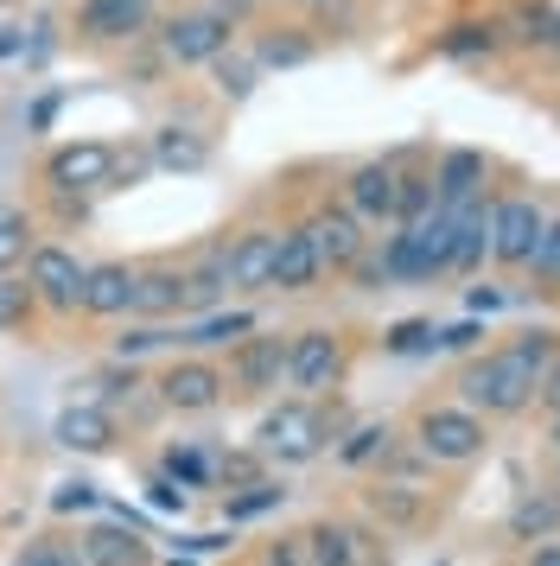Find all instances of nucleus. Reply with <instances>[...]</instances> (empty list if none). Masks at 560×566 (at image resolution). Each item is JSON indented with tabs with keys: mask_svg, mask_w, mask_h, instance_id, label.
Wrapping results in <instances>:
<instances>
[{
	"mask_svg": "<svg viewBox=\"0 0 560 566\" xmlns=\"http://www.w3.org/2000/svg\"><path fill=\"white\" fill-rule=\"evenodd\" d=\"M458 388H465V408L471 413H522L535 401V388H541V363L522 350V344H504V350H484L465 376H458Z\"/></svg>",
	"mask_w": 560,
	"mask_h": 566,
	"instance_id": "f257e3e1",
	"label": "nucleus"
},
{
	"mask_svg": "<svg viewBox=\"0 0 560 566\" xmlns=\"http://www.w3.org/2000/svg\"><path fill=\"white\" fill-rule=\"evenodd\" d=\"M325 439H331V427L312 401H280V408L261 420L255 452H261V459H280V464H312L325 452Z\"/></svg>",
	"mask_w": 560,
	"mask_h": 566,
	"instance_id": "f03ea898",
	"label": "nucleus"
},
{
	"mask_svg": "<svg viewBox=\"0 0 560 566\" xmlns=\"http://www.w3.org/2000/svg\"><path fill=\"white\" fill-rule=\"evenodd\" d=\"M484 420L471 408H427L414 420V446H421V459L433 464H465L484 452Z\"/></svg>",
	"mask_w": 560,
	"mask_h": 566,
	"instance_id": "7ed1b4c3",
	"label": "nucleus"
},
{
	"mask_svg": "<svg viewBox=\"0 0 560 566\" xmlns=\"http://www.w3.org/2000/svg\"><path fill=\"white\" fill-rule=\"evenodd\" d=\"M108 172H115V147L108 140H64L45 159V185L58 198H96V191H108Z\"/></svg>",
	"mask_w": 560,
	"mask_h": 566,
	"instance_id": "20e7f679",
	"label": "nucleus"
},
{
	"mask_svg": "<svg viewBox=\"0 0 560 566\" xmlns=\"http://www.w3.org/2000/svg\"><path fill=\"white\" fill-rule=\"evenodd\" d=\"M229 20L217 13V7H185V13H173L166 27H159V52L173 57V64H210V57L229 52Z\"/></svg>",
	"mask_w": 560,
	"mask_h": 566,
	"instance_id": "39448f33",
	"label": "nucleus"
},
{
	"mask_svg": "<svg viewBox=\"0 0 560 566\" xmlns=\"http://www.w3.org/2000/svg\"><path fill=\"white\" fill-rule=\"evenodd\" d=\"M83 261L71 249H58V242H39L32 255H25V286H32V300L51 312H83Z\"/></svg>",
	"mask_w": 560,
	"mask_h": 566,
	"instance_id": "423d86ee",
	"label": "nucleus"
},
{
	"mask_svg": "<svg viewBox=\"0 0 560 566\" xmlns=\"http://www.w3.org/2000/svg\"><path fill=\"white\" fill-rule=\"evenodd\" d=\"M338 376H344V344H338V332H300L287 344V382L293 388L325 395V388H338Z\"/></svg>",
	"mask_w": 560,
	"mask_h": 566,
	"instance_id": "0eeeda50",
	"label": "nucleus"
},
{
	"mask_svg": "<svg viewBox=\"0 0 560 566\" xmlns=\"http://www.w3.org/2000/svg\"><path fill=\"white\" fill-rule=\"evenodd\" d=\"M274 249H280V230H242L236 242H224V293L274 286Z\"/></svg>",
	"mask_w": 560,
	"mask_h": 566,
	"instance_id": "6e6552de",
	"label": "nucleus"
},
{
	"mask_svg": "<svg viewBox=\"0 0 560 566\" xmlns=\"http://www.w3.org/2000/svg\"><path fill=\"white\" fill-rule=\"evenodd\" d=\"M541 210L529 198H504V205H490V255L504 261V268H529L535 242H541Z\"/></svg>",
	"mask_w": 560,
	"mask_h": 566,
	"instance_id": "1a4fd4ad",
	"label": "nucleus"
},
{
	"mask_svg": "<svg viewBox=\"0 0 560 566\" xmlns=\"http://www.w3.org/2000/svg\"><path fill=\"white\" fill-rule=\"evenodd\" d=\"M280 376H287V344L280 337H236L229 344L224 382H236L242 395H268V388H280Z\"/></svg>",
	"mask_w": 560,
	"mask_h": 566,
	"instance_id": "9d476101",
	"label": "nucleus"
},
{
	"mask_svg": "<svg viewBox=\"0 0 560 566\" xmlns=\"http://www.w3.org/2000/svg\"><path fill=\"white\" fill-rule=\"evenodd\" d=\"M305 235H312V249H319V268H338V274H351V261L370 249V235H363V223H356L344 205H325L312 210V223H305Z\"/></svg>",
	"mask_w": 560,
	"mask_h": 566,
	"instance_id": "9b49d317",
	"label": "nucleus"
},
{
	"mask_svg": "<svg viewBox=\"0 0 560 566\" xmlns=\"http://www.w3.org/2000/svg\"><path fill=\"white\" fill-rule=\"evenodd\" d=\"M224 369H217V363H173V369H166V376H159V401H166V408H178V413H210L217 408V401H224Z\"/></svg>",
	"mask_w": 560,
	"mask_h": 566,
	"instance_id": "f8f14e48",
	"label": "nucleus"
},
{
	"mask_svg": "<svg viewBox=\"0 0 560 566\" xmlns=\"http://www.w3.org/2000/svg\"><path fill=\"white\" fill-rule=\"evenodd\" d=\"M395 159H370V166H356L351 179H344V210H351L356 223H388L395 217Z\"/></svg>",
	"mask_w": 560,
	"mask_h": 566,
	"instance_id": "ddd939ff",
	"label": "nucleus"
},
{
	"mask_svg": "<svg viewBox=\"0 0 560 566\" xmlns=\"http://www.w3.org/2000/svg\"><path fill=\"white\" fill-rule=\"evenodd\" d=\"M147 27H153V0H83L76 7V32L96 39V45H122Z\"/></svg>",
	"mask_w": 560,
	"mask_h": 566,
	"instance_id": "4468645a",
	"label": "nucleus"
},
{
	"mask_svg": "<svg viewBox=\"0 0 560 566\" xmlns=\"http://www.w3.org/2000/svg\"><path fill=\"white\" fill-rule=\"evenodd\" d=\"M134 281H141V268H127V261H96V268L83 274V312H90V318H122V312H134Z\"/></svg>",
	"mask_w": 560,
	"mask_h": 566,
	"instance_id": "2eb2a0df",
	"label": "nucleus"
},
{
	"mask_svg": "<svg viewBox=\"0 0 560 566\" xmlns=\"http://www.w3.org/2000/svg\"><path fill=\"white\" fill-rule=\"evenodd\" d=\"M427 179H433V205H439V210L471 205V198L484 191V154L453 147V154H439V166H433Z\"/></svg>",
	"mask_w": 560,
	"mask_h": 566,
	"instance_id": "dca6fc26",
	"label": "nucleus"
},
{
	"mask_svg": "<svg viewBox=\"0 0 560 566\" xmlns=\"http://www.w3.org/2000/svg\"><path fill=\"white\" fill-rule=\"evenodd\" d=\"M319 274H325V268H319V249H312L305 223L300 230H280V249H274V286L280 293H305Z\"/></svg>",
	"mask_w": 560,
	"mask_h": 566,
	"instance_id": "f3484780",
	"label": "nucleus"
},
{
	"mask_svg": "<svg viewBox=\"0 0 560 566\" xmlns=\"http://www.w3.org/2000/svg\"><path fill=\"white\" fill-rule=\"evenodd\" d=\"M484 255H490V205L471 198L453 210V274H471Z\"/></svg>",
	"mask_w": 560,
	"mask_h": 566,
	"instance_id": "a211bd4d",
	"label": "nucleus"
},
{
	"mask_svg": "<svg viewBox=\"0 0 560 566\" xmlns=\"http://www.w3.org/2000/svg\"><path fill=\"white\" fill-rule=\"evenodd\" d=\"M58 446H71V452H108L115 446V413L108 408H64L58 413Z\"/></svg>",
	"mask_w": 560,
	"mask_h": 566,
	"instance_id": "6ab92c4d",
	"label": "nucleus"
},
{
	"mask_svg": "<svg viewBox=\"0 0 560 566\" xmlns=\"http://www.w3.org/2000/svg\"><path fill=\"white\" fill-rule=\"evenodd\" d=\"M76 547H83V566H147L153 560V547L141 535H127V528H90Z\"/></svg>",
	"mask_w": 560,
	"mask_h": 566,
	"instance_id": "aec40b11",
	"label": "nucleus"
},
{
	"mask_svg": "<svg viewBox=\"0 0 560 566\" xmlns=\"http://www.w3.org/2000/svg\"><path fill=\"white\" fill-rule=\"evenodd\" d=\"M147 154H153V166H159V172H198L204 159H210V147H204L191 128H159Z\"/></svg>",
	"mask_w": 560,
	"mask_h": 566,
	"instance_id": "412c9836",
	"label": "nucleus"
},
{
	"mask_svg": "<svg viewBox=\"0 0 560 566\" xmlns=\"http://www.w3.org/2000/svg\"><path fill=\"white\" fill-rule=\"evenodd\" d=\"M134 312H141V318H173L178 312V268H141V281H134Z\"/></svg>",
	"mask_w": 560,
	"mask_h": 566,
	"instance_id": "4be33fe9",
	"label": "nucleus"
},
{
	"mask_svg": "<svg viewBox=\"0 0 560 566\" xmlns=\"http://www.w3.org/2000/svg\"><path fill=\"white\" fill-rule=\"evenodd\" d=\"M554 528H560V496H541V490H535V496H522V503L509 510V535L516 541H548Z\"/></svg>",
	"mask_w": 560,
	"mask_h": 566,
	"instance_id": "5701e85b",
	"label": "nucleus"
},
{
	"mask_svg": "<svg viewBox=\"0 0 560 566\" xmlns=\"http://www.w3.org/2000/svg\"><path fill=\"white\" fill-rule=\"evenodd\" d=\"M32 249H39V242H32V217H25L20 205H0V274H13Z\"/></svg>",
	"mask_w": 560,
	"mask_h": 566,
	"instance_id": "b1692460",
	"label": "nucleus"
},
{
	"mask_svg": "<svg viewBox=\"0 0 560 566\" xmlns=\"http://www.w3.org/2000/svg\"><path fill=\"white\" fill-rule=\"evenodd\" d=\"M255 332V318L249 312H204V318H191V332L178 337V344H236V337H249Z\"/></svg>",
	"mask_w": 560,
	"mask_h": 566,
	"instance_id": "393cba45",
	"label": "nucleus"
},
{
	"mask_svg": "<svg viewBox=\"0 0 560 566\" xmlns=\"http://www.w3.org/2000/svg\"><path fill=\"white\" fill-rule=\"evenodd\" d=\"M319 52V45H312V39H300V32L287 27V32H268V39H261V45H255V64H261V71H287V64H305V57Z\"/></svg>",
	"mask_w": 560,
	"mask_h": 566,
	"instance_id": "a878e982",
	"label": "nucleus"
},
{
	"mask_svg": "<svg viewBox=\"0 0 560 566\" xmlns=\"http://www.w3.org/2000/svg\"><path fill=\"white\" fill-rule=\"evenodd\" d=\"M32 312H39L32 286H25L20 274H0V332H25V325H32Z\"/></svg>",
	"mask_w": 560,
	"mask_h": 566,
	"instance_id": "bb28decb",
	"label": "nucleus"
},
{
	"mask_svg": "<svg viewBox=\"0 0 560 566\" xmlns=\"http://www.w3.org/2000/svg\"><path fill=\"white\" fill-rule=\"evenodd\" d=\"M351 528H338V522H319L312 535H305V554H312V566H351Z\"/></svg>",
	"mask_w": 560,
	"mask_h": 566,
	"instance_id": "cd10ccee",
	"label": "nucleus"
},
{
	"mask_svg": "<svg viewBox=\"0 0 560 566\" xmlns=\"http://www.w3.org/2000/svg\"><path fill=\"white\" fill-rule=\"evenodd\" d=\"M370 510H376L382 522H421L427 503H421L407 484H376V490H370Z\"/></svg>",
	"mask_w": 560,
	"mask_h": 566,
	"instance_id": "c85d7f7f",
	"label": "nucleus"
},
{
	"mask_svg": "<svg viewBox=\"0 0 560 566\" xmlns=\"http://www.w3.org/2000/svg\"><path fill=\"white\" fill-rule=\"evenodd\" d=\"M20 566H83V547L64 535H39V541H25Z\"/></svg>",
	"mask_w": 560,
	"mask_h": 566,
	"instance_id": "c756f323",
	"label": "nucleus"
},
{
	"mask_svg": "<svg viewBox=\"0 0 560 566\" xmlns=\"http://www.w3.org/2000/svg\"><path fill=\"white\" fill-rule=\"evenodd\" d=\"M210 71H217V83H224V96H236V103H242V96L255 90V71H261V64H255V57L224 52V57H210Z\"/></svg>",
	"mask_w": 560,
	"mask_h": 566,
	"instance_id": "7c9ffc66",
	"label": "nucleus"
},
{
	"mask_svg": "<svg viewBox=\"0 0 560 566\" xmlns=\"http://www.w3.org/2000/svg\"><path fill=\"white\" fill-rule=\"evenodd\" d=\"M529 268H535V281L560 286V217H548V223H541V242H535Z\"/></svg>",
	"mask_w": 560,
	"mask_h": 566,
	"instance_id": "2f4dec72",
	"label": "nucleus"
},
{
	"mask_svg": "<svg viewBox=\"0 0 560 566\" xmlns=\"http://www.w3.org/2000/svg\"><path fill=\"white\" fill-rule=\"evenodd\" d=\"M382 344H388L395 357H414V350H433V344H439V332H433V318H402V325L382 337Z\"/></svg>",
	"mask_w": 560,
	"mask_h": 566,
	"instance_id": "473e14b6",
	"label": "nucleus"
},
{
	"mask_svg": "<svg viewBox=\"0 0 560 566\" xmlns=\"http://www.w3.org/2000/svg\"><path fill=\"white\" fill-rule=\"evenodd\" d=\"M178 332H166V325H141V332H122L115 337V357L134 363V357H147V350H159V344H173Z\"/></svg>",
	"mask_w": 560,
	"mask_h": 566,
	"instance_id": "72a5a7b5",
	"label": "nucleus"
},
{
	"mask_svg": "<svg viewBox=\"0 0 560 566\" xmlns=\"http://www.w3.org/2000/svg\"><path fill=\"white\" fill-rule=\"evenodd\" d=\"M280 503V484H249V496H229L224 515L229 522H249V515H268Z\"/></svg>",
	"mask_w": 560,
	"mask_h": 566,
	"instance_id": "f704fd0d",
	"label": "nucleus"
},
{
	"mask_svg": "<svg viewBox=\"0 0 560 566\" xmlns=\"http://www.w3.org/2000/svg\"><path fill=\"white\" fill-rule=\"evenodd\" d=\"M382 446H388V427H356V433L338 446V459H344V464H370Z\"/></svg>",
	"mask_w": 560,
	"mask_h": 566,
	"instance_id": "c9c22d12",
	"label": "nucleus"
},
{
	"mask_svg": "<svg viewBox=\"0 0 560 566\" xmlns=\"http://www.w3.org/2000/svg\"><path fill=\"white\" fill-rule=\"evenodd\" d=\"M147 496H153V510H173V515H185V503H191V496H185V484H173V478H153Z\"/></svg>",
	"mask_w": 560,
	"mask_h": 566,
	"instance_id": "e433bc0d",
	"label": "nucleus"
},
{
	"mask_svg": "<svg viewBox=\"0 0 560 566\" xmlns=\"http://www.w3.org/2000/svg\"><path fill=\"white\" fill-rule=\"evenodd\" d=\"M51 510L71 515V510H96V484H64L58 496H51Z\"/></svg>",
	"mask_w": 560,
	"mask_h": 566,
	"instance_id": "4c0bfd02",
	"label": "nucleus"
},
{
	"mask_svg": "<svg viewBox=\"0 0 560 566\" xmlns=\"http://www.w3.org/2000/svg\"><path fill=\"white\" fill-rule=\"evenodd\" d=\"M446 52L453 57H471V52H490V32L484 27H458L453 39H446Z\"/></svg>",
	"mask_w": 560,
	"mask_h": 566,
	"instance_id": "58836bf2",
	"label": "nucleus"
},
{
	"mask_svg": "<svg viewBox=\"0 0 560 566\" xmlns=\"http://www.w3.org/2000/svg\"><path fill=\"white\" fill-rule=\"evenodd\" d=\"M535 395L548 401V413H560V357L548 363V369H541V388H535Z\"/></svg>",
	"mask_w": 560,
	"mask_h": 566,
	"instance_id": "ea45409f",
	"label": "nucleus"
},
{
	"mask_svg": "<svg viewBox=\"0 0 560 566\" xmlns=\"http://www.w3.org/2000/svg\"><path fill=\"white\" fill-rule=\"evenodd\" d=\"M268 566H305V541H280L274 554H268Z\"/></svg>",
	"mask_w": 560,
	"mask_h": 566,
	"instance_id": "a19ab883",
	"label": "nucleus"
},
{
	"mask_svg": "<svg viewBox=\"0 0 560 566\" xmlns=\"http://www.w3.org/2000/svg\"><path fill=\"white\" fill-rule=\"evenodd\" d=\"M446 350H465V344H478V325H453V332H439Z\"/></svg>",
	"mask_w": 560,
	"mask_h": 566,
	"instance_id": "79ce46f5",
	"label": "nucleus"
},
{
	"mask_svg": "<svg viewBox=\"0 0 560 566\" xmlns=\"http://www.w3.org/2000/svg\"><path fill=\"white\" fill-rule=\"evenodd\" d=\"M224 478H229V484H249V478H255V459H242V452H236V459H224Z\"/></svg>",
	"mask_w": 560,
	"mask_h": 566,
	"instance_id": "37998d69",
	"label": "nucleus"
},
{
	"mask_svg": "<svg viewBox=\"0 0 560 566\" xmlns=\"http://www.w3.org/2000/svg\"><path fill=\"white\" fill-rule=\"evenodd\" d=\"M529 566H560V547H535V560Z\"/></svg>",
	"mask_w": 560,
	"mask_h": 566,
	"instance_id": "c03bdc74",
	"label": "nucleus"
},
{
	"mask_svg": "<svg viewBox=\"0 0 560 566\" xmlns=\"http://www.w3.org/2000/svg\"><path fill=\"white\" fill-rule=\"evenodd\" d=\"M293 7H331V0H293Z\"/></svg>",
	"mask_w": 560,
	"mask_h": 566,
	"instance_id": "a18cd8bd",
	"label": "nucleus"
},
{
	"mask_svg": "<svg viewBox=\"0 0 560 566\" xmlns=\"http://www.w3.org/2000/svg\"><path fill=\"white\" fill-rule=\"evenodd\" d=\"M166 566H191V560H166Z\"/></svg>",
	"mask_w": 560,
	"mask_h": 566,
	"instance_id": "49530a36",
	"label": "nucleus"
},
{
	"mask_svg": "<svg viewBox=\"0 0 560 566\" xmlns=\"http://www.w3.org/2000/svg\"><path fill=\"white\" fill-rule=\"evenodd\" d=\"M554 420H560V413H554ZM554 446H560V427H554Z\"/></svg>",
	"mask_w": 560,
	"mask_h": 566,
	"instance_id": "de8ad7c7",
	"label": "nucleus"
}]
</instances>
